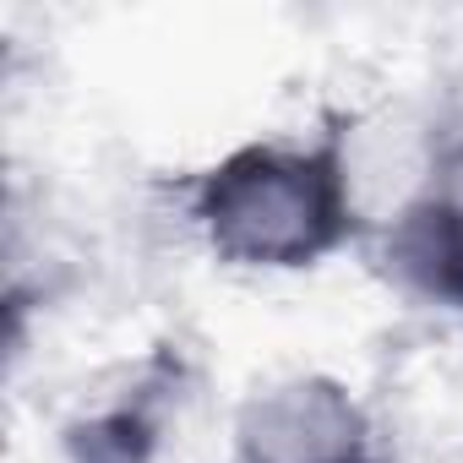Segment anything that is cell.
<instances>
[{"mask_svg": "<svg viewBox=\"0 0 463 463\" xmlns=\"http://www.w3.org/2000/svg\"><path fill=\"white\" fill-rule=\"evenodd\" d=\"M387 257L414 295L463 306V142L441 158L430 191L392 223Z\"/></svg>", "mask_w": 463, "mask_h": 463, "instance_id": "obj_3", "label": "cell"}, {"mask_svg": "<svg viewBox=\"0 0 463 463\" xmlns=\"http://www.w3.org/2000/svg\"><path fill=\"white\" fill-rule=\"evenodd\" d=\"M147 441H153V420L137 409H120V414L77 430L71 447H77V463H142Z\"/></svg>", "mask_w": 463, "mask_h": 463, "instance_id": "obj_4", "label": "cell"}, {"mask_svg": "<svg viewBox=\"0 0 463 463\" xmlns=\"http://www.w3.org/2000/svg\"><path fill=\"white\" fill-rule=\"evenodd\" d=\"M196 223L218 257L306 268L349 235V180L333 147H246L196 191Z\"/></svg>", "mask_w": 463, "mask_h": 463, "instance_id": "obj_1", "label": "cell"}, {"mask_svg": "<svg viewBox=\"0 0 463 463\" xmlns=\"http://www.w3.org/2000/svg\"><path fill=\"white\" fill-rule=\"evenodd\" d=\"M241 463H354L365 458V414L338 382L300 376L246 403Z\"/></svg>", "mask_w": 463, "mask_h": 463, "instance_id": "obj_2", "label": "cell"}, {"mask_svg": "<svg viewBox=\"0 0 463 463\" xmlns=\"http://www.w3.org/2000/svg\"><path fill=\"white\" fill-rule=\"evenodd\" d=\"M354 463H371V458H354Z\"/></svg>", "mask_w": 463, "mask_h": 463, "instance_id": "obj_5", "label": "cell"}]
</instances>
